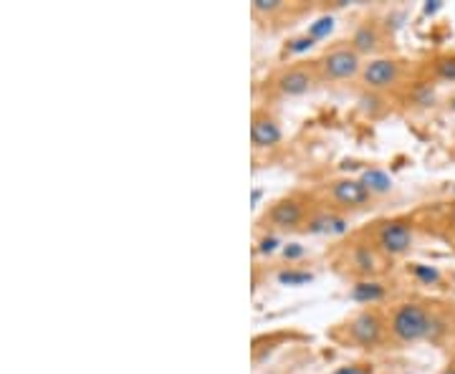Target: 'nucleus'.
Segmentation results:
<instances>
[{
  "label": "nucleus",
  "mask_w": 455,
  "mask_h": 374,
  "mask_svg": "<svg viewBox=\"0 0 455 374\" xmlns=\"http://www.w3.org/2000/svg\"><path fill=\"white\" fill-rule=\"evenodd\" d=\"M387 314V342L390 347H415L428 339H438L448 326V309L430 298H405L392 303Z\"/></svg>",
  "instance_id": "f257e3e1"
},
{
  "label": "nucleus",
  "mask_w": 455,
  "mask_h": 374,
  "mask_svg": "<svg viewBox=\"0 0 455 374\" xmlns=\"http://www.w3.org/2000/svg\"><path fill=\"white\" fill-rule=\"evenodd\" d=\"M329 336L342 347L377 352V349L390 347V342H387V314H384V309H377L374 303L362 306L354 314H349L342 324H337L329 331Z\"/></svg>",
  "instance_id": "f03ea898"
},
{
  "label": "nucleus",
  "mask_w": 455,
  "mask_h": 374,
  "mask_svg": "<svg viewBox=\"0 0 455 374\" xmlns=\"http://www.w3.org/2000/svg\"><path fill=\"white\" fill-rule=\"evenodd\" d=\"M316 207V193L296 190V193L281 195L279 200H273L258 218V226L268 233H301Z\"/></svg>",
  "instance_id": "7ed1b4c3"
},
{
  "label": "nucleus",
  "mask_w": 455,
  "mask_h": 374,
  "mask_svg": "<svg viewBox=\"0 0 455 374\" xmlns=\"http://www.w3.org/2000/svg\"><path fill=\"white\" fill-rule=\"evenodd\" d=\"M417 226L407 215H392V218L374 220L370 228H364L362 235L370 240L387 261L405 258L415 245Z\"/></svg>",
  "instance_id": "20e7f679"
},
{
  "label": "nucleus",
  "mask_w": 455,
  "mask_h": 374,
  "mask_svg": "<svg viewBox=\"0 0 455 374\" xmlns=\"http://www.w3.org/2000/svg\"><path fill=\"white\" fill-rule=\"evenodd\" d=\"M321 84L314 66V58L309 61H293L276 69L271 76L263 81V94L268 102H286V99H299L312 94Z\"/></svg>",
  "instance_id": "39448f33"
},
{
  "label": "nucleus",
  "mask_w": 455,
  "mask_h": 374,
  "mask_svg": "<svg viewBox=\"0 0 455 374\" xmlns=\"http://www.w3.org/2000/svg\"><path fill=\"white\" fill-rule=\"evenodd\" d=\"M316 195L326 207H332V210L346 215V218L367 213V210L374 207V200H377L370 187L362 182V177H334V180L318 187Z\"/></svg>",
  "instance_id": "423d86ee"
},
{
  "label": "nucleus",
  "mask_w": 455,
  "mask_h": 374,
  "mask_svg": "<svg viewBox=\"0 0 455 374\" xmlns=\"http://www.w3.org/2000/svg\"><path fill=\"white\" fill-rule=\"evenodd\" d=\"M390 261L384 258L382 253L370 243V240L364 238L362 230L357 235H351L342 248H339V256H337V265L339 271L346 273L349 278L354 281H374L379 273H384Z\"/></svg>",
  "instance_id": "0eeeda50"
},
{
  "label": "nucleus",
  "mask_w": 455,
  "mask_h": 374,
  "mask_svg": "<svg viewBox=\"0 0 455 374\" xmlns=\"http://www.w3.org/2000/svg\"><path fill=\"white\" fill-rule=\"evenodd\" d=\"M314 66L321 84H346V81H359L364 58L351 48L349 41H342L318 53L314 58Z\"/></svg>",
  "instance_id": "6e6552de"
},
{
  "label": "nucleus",
  "mask_w": 455,
  "mask_h": 374,
  "mask_svg": "<svg viewBox=\"0 0 455 374\" xmlns=\"http://www.w3.org/2000/svg\"><path fill=\"white\" fill-rule=\"evenodd\" d=\"M405 81V61L397 56H377L364 61L359 86L370 94H390Z\"/></svg>",
  "instance_id": "1a4fd4ad"
},
{
  "label": "nucleus",
  "mask_w": 455,
  "mask_h": 374,
  "mask_svg": "<svg viewBox=\"0 0 455 374\" xmlns=\"http://www.w3.org/2000/svg\"><path fill=\"white\" fill-rule=\"evenodd\" d=\"M346 41L364 61H370V58L387 56L384 51L390 48V31L379 18H364L354 26Z\"/></svg>",
  "instance_id": "9d476101"
},
{
  "label": "nucleus",
  "mask_w": 455,
  "mask_h": 374,
  "mask_svg": "<svg viewBox=\"0 0 455 374\" xmlns=\"http://www.w3.org/2000/svg\"><path fill=\"white\" fill-rule=\"evenodd\" d=\"M284 139L279 116L273 114L268 106H255L251 114V144L255 152L260 149H276Z\"/></svg>",
  "instance_id": "9b49d317"
},
{
  "label": "nucleus",
  "mask_w": 455,
  "mask_h": 374,
  "mask_svg": "<svg viewBox=\"0 0 455 374\" xmlns=\"http://www.w3.org/2000/svg\"><path fill=\"white\" fill-rule=\"evenodd\" d=\"M346 226H349V218L332 207H326L324 202L318 200V207L312 213L309 223L301 233L304 235H334V233H344Z\"/></svg>",
  "instance_id": "f8f14e48"
},
{
  "label": "nucleus",
  "mask_w": 455,
  "mask_h": 374,
  "mask_svg": "<svg viewBox=\"0 0 455 374\" xmlns=\"http://www.w3.org/2000/svg\"><path fill=\"white\" fill-rule=\"evenodd\" d=\"M251 13L258 20H279L281 15L291 13V3H286V0H253Z\"/></svg>",
  "instance_id": "ddd939ff"
},
{
  "label": "nucleus",
  "mask_w": 455,
  "mask_h": 374,
  "mask_svg": "<svg viewBox=\"0 0 455 374\" xmlns=\"http://www.w3.org/2000/svg\"><path fill=\"white\" fill-rule=\"evenodd\" d=\"M428 76L433 81H445L453 84L455 81V53H442V56L433 58L428 64Z\"/></svg>",
  "instance_id": "4468645a"
},
{
  "label": "nucleus",
  "mask_w": 455,
  "mask_h": 374,
  "mask_svg": "<svg viewBox=\"0 0 455 374\" xmlns=\"http://www.w3.org/2000/svg\"><path fill=\"white\" fill-rule=\"evenodd\" d=\"M362 182L367 187L372 190V195L374 198H382V195H387L392 190V177L384 169H379V167H370V169H364L362 174Z\"/></svg>",
  "instance_id": "2eb2a0df"
},
{
  "label": "nucleus",
  "mask_w": 455,
  "mask_h": 374,
  "mask_svg": "<svg viewBox=\"0 0 455 374\" xmlns=\"http://www.w3.org/2000/svg\"><path fill=\"white\" fill-rule=\"evenodd\" d=\"M329 374H377V364L370 359H354V361H346V364H339Z\"/></svg>",
  "instance_id": "dca6fc26"
},
{
  "label": "nucleus",
  "mask_w": 455,
  "mask_h": 374,
  "mask_svg": "<svg viewBox=\"0 0 455 374\" xmlns=\"http://www.w3.org/2000/svg\"><path fill=\"white\" fill-rule=\"evenodd\" d=\"M442 226L450 235H455V200L445 205V215H442Z\"/></svg>",
  "instance_id": "f3484780"
},
{
  "label": "nucleus",
  "mask_w": 455,
  "mask_h": 374,
  "mask_svg": "<svg viewBox=\"0 0 455 374\" xmlns=\"http://www.w3.org/2000/svg\"><path fill=\"white\" fill-rule=\"evenodd\" d=\"M438 374H455V359H450L448 364H445V367H442Z\"/></svg>",
  "instance_id": "a211bd4d"
}]
</instances>
